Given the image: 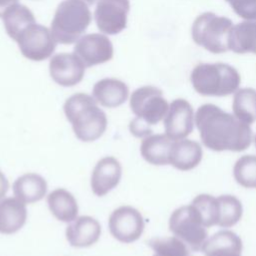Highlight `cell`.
Wrapping results in <instances>:
<instances>
[{"instance_id":"2e32d148","label":"cell","mask_w":256,"mask_h":256,"mask_svg":"<svg viewBox=\"0 0 256 256\" xmlns=\"http://www.w3.org/2000/svg\"><path fill=\"white\" fill-rule=\"evenodd\" d=\"M92 96L101 106L116 108L126 102L129 96V88L119 79L104 78L94 84Z\"/></svg>"},{"instance_id":"d4e9b609","label":"cell","mask_w":256,"mask_h":256,"mask_svg":"<svg viewBox=\"0 0 256 256\" xmlns=\"http://www.w3.org/2000/svg\"><path fill=\"white\" fill-rule=\"evenodd\" d=\"M35 22L36 21L31 10L18 3L10 7L3 15L5 30L8 36L14 41L24 28Z\"/></svg>"},{"instance_id":"4316f807","label":"cell","mask_w":256,"mask_h":256,"mask_svg":"<svg viewBox=\"0 0 256 256\" xmlns=\"http://www.w3.org/2000/svg\"><path fill=\"white\" fill-rule=\"evenodd\" d=\"M233 177L240 186L256 189V156H241L234 164Z\"/></svg>"},{"instance_id":"e0dca14e","label":"cell","mask_w":256,"mask_h":256,"mask_svg":"<svg viewBox=\"0 0 256 256\" xmlns=\"http://www.w3.org/2000/svg\"><path fill=\"white\" fill-rule=\"evenodd\" d=\"M203 157L201 145L191 139L173 141L169 164L180 171H189L197 167Z\"/></svg>"},{"instance_id":"9a60e30c","label":"cell","mask_w":256,"mask_h":256,"mask_svg":"<svg viewBox=\"0 0 256 256\" xmlns=\"http://www.w3.org/2000/svg\"><path fill=\"white\" fill-rule=\"evenodd\" d=\"M65 236L72 247H90L99 240L101 236V225L92 216H79L67 226Z\"/></svg>"},{"instance_id":"5b68a950","label":"cell","mask_w":256,"mask_h":256,"mask_svg":"<svg viewBox=\"0 0 256 256\" xmlns=\"http://www.w3.org/2000/svg\"><path fill=\"white\" fill-rule=\"evenodd\" d=\"M232 27L229 18L205 12L194 20L191 34L197 45L211 53L219 54L229 50L228 36Z\"/></svg>"},{"instance_id":"7a4b0ae2","label":"cell","mask_w":256,"mask_h":256,"mask_svg":"<svg viewBox=\"0 0 256 256\" xmlns=\"http://www.w3.org/2000/svg\"><path fill=\"white\" fill-rule=\"evenodd\" d=\"M63 110L74 135L82 142L98 140L107 129V116L93 96L86 93L73 94L65 101Z\"/></svg>"},{"instance_id":"836d02e7","label":"cell","mask_w":256,"mask_h":256,"mask_svg":"<svg viewBox=\"0 0 256 256\" xmlns=\"http://www.w3.org/2000/svg\"><path fill=\"white\" fill-rule=\"evenodd\" d=\"M226 256H241V254H233V255H226Z\"/></svg>"},{"instance_id":"8fae6325","label":"cell","mask_w":256,"mask_h":256,"mask_svg":"<svg viewBox=\"0 0 256 256\" xmlns=\"http://www.w3.org/2000/svg\"><path fill=\"white\" fill-rule=\"evenodd\" d=\"M194 112L185 99H175L164 117L165 134L172 140L185 139L194 128Z\"/></svg>"},{"instance_id":"603a6c76","label":"cell","mask_w":256,"mask_h":256,"mask_svg":"<svg viewBox=\"0 0 256 256\" xmlns=\"http://www.w3.org/2000/svg\"><path fill=\"white\" fill-rule=\"evenodd\" d=\"M228 48L238 54H256V22L247 20L233 26L228 36Z\"/></svg>"},{"instance_id":"83f0119b","label":"cell","mask_w":256,"mask_h":256,"mask_svg":"<svg viewBox=\"0 0 256 256\" xmlns=\"http://www.w3.org/2000/svg\"><path fill=\"white\" fill-rule=\"evenodd\" d=\"M149 247L159 256H188V246L178 237H154L148 241Z\"/></svg>"},{"instance_id":"4fadbf2b","label":"cell","mask_w":256,"mask_h":256,"mask_svg":"<svg viewBox=\"0 0 256 256\" xmlns=\"http://www.w3.org/2000/svg\"><path fill=\"white\" fill-rule=\"evenodd\" d=\"M85 67L74 53H59L51 58L49 72L52 80L58 85L72 87L83 79Z\"/></svg>"},{"instance_id":"e575fe53","label":"cell","mask_w":256,"mask_h":256,"mask_svg":"<svg viewBox=\"0 0 256 256\" xmlns=\"http://www.w3.org/2000/svg\"><path fill=\"white\" fill-rule=\"evenodd\" d=\"M254 140H255V147H256V135H255V139Z\"/></svg>"},{"instance_id":"ba28073f","label":"cell","mask_w":256,"mask_h":256,"mask_svg":"<svg viewBox=\"0 0 256 256\" xmlns=\"http://www.w3.org/2000/svg\"><path fill=\"white\" fill-rule=\"evenodd\" d=\"M15 41L22 55L32 61H43L49 58L54 53L57 43L51 31L36 22L24 28Z\"/></svg>"},{"instance_id":"7402d4cb","label":"cell","mask_w":256,"mask_h":256,"mask_svg":"<svg viewBox=\"0 0 256 256\" xmlns=\"http://www.w3.org/2000/svg\"><path fill=\"white\" fill-rule=\"evenodd\" d=\"M47 204L52 215L59 221L70 223L77 218L78 204L71 192L64 188H56L47 196Z\"/></svg>"},{"instance_id":"3957f363","label":"cell","mask_w":256,"mask_h":256,"mask_svg":"<svg viewBox=\"0 0 256 256\" xmlns=\"http://www.w3.org/2000/svg\"><path fill=\"white\" fill-rule=\"evenodd\" d=\"M190 80L195 91L203 96H228L239 88L238 71L224 63H202L194 67Z\"/></svg>"},{"instance_id":"d6986e66","label":"cell","mask_w":256,"mask_h":256,"mask_svg":"<svg viewBox=\"0 0 256 256\" xmlns=\"http://www.w3.org/2000/svg\"><path fill=\"white\" fill-rule=\"evenodd\" d=\"M13 194L25 204H32L44 198L48 185L43 176L28 172L19 176L12 185Z\"/></svg>"},{"instance_id":"ac0fdd59","label":"cell","mask_w":256,"mask_h":256,"mask_svg":"<svg viewBox=\"0 0 256 256\" xmlns=\"http://www.w3.org/2000/svg\"><path fill=\"white\" fill-rule=\"evenodd\" d=\"M26 204L17 197H4L0 200V233L14 234L26 223Z\"/></svg>"},{"instance_id":"f546056e","label":"cell","mask_w":256,"mask_h":256,"mask_svg":"<svg viewBox=\"0 0 256 256\" xmlns=\"http://www.w3.org/2000/svg\"><path fill=\"white\" fill-rule=\"evenodd\" d=\"M241 18L249 21L256 20V0H226Z\"/></svg>"},{"instance_id":"cb8c5ba5","label":"cell","mask_w":256,"mask_h":256,"mask_svg":"<svg viewBox=\"0 0 256 256\" xmlns=\"http://www.w3.org/2000/svg\"><path fill=\"white\" fill-rule=\"evenodd\" d=\"M233 115L248 125L256 121V90L242 88L236 91L232 103Z\"/></svg>"},{"instance_id":"f1b7e54d","label":"cell","mask_w":256,"mask_h":256,"mask_svg":"<svg viewBox=\"0 0 256 256\" xmlns=\"http://www.w3.org/2000/svg\"><path fill=\"white\" fill-rule=\"evenodd\" d=\"M191 205L197 211L203 225L206 228L211 227L213 225H217V221H218L217 198L209 194H200L192 200Z\"/></svg>"},{"instance_id":"44dd1931","label":"cell","mask_w":256,"mask_h":256,"mask_svg":"<svg viewBox=\"0 0 256 256\" xmlns=\"http://www.w3.org/2000/svg\"><path fill=\"white\" fill-rule=\"evenodd\" d=\"M241 238L230 230H220L206 239L201 250L205 256H226L241 254Z\"/></svg>"},{"instance_id":"30bf717a","label":"cell","mask_w":256,"mask_h":256,"mask_svg":"<svg viewBox=\"0 0 256 256\" xmlns=\"http://www.w3.org/2000/svg\"><path fill=\"white\" fill-rule=\"evenodd\" d=\"M129 10V0H99L94 12L98 29L108 35L120 33L127 26Z\"/></svg>"},{"instance_id":"7c38bea8","label":"cell","mask_w":256,"mask_h":256,"mask_svg":"<svg viewBox=\"0 0 256 256\" xmlns=\"http://www.w3.org/2000/svg\"><path fill=\"white\" fill-rule=\"evenodd\" d=\"M74 54L86 67L105 63L113 57V45L108 37L98 33L84 35L79 38Z\"/></svg>"},{"instance_id":"52a82bcc","label":"cell","mask_w":256,"mask_h":256,"mask_svg":"<svg viewBox=\"0 0 256 256\" xmlns=\"http://www.w3.org/2000/svg\"><path fill=\"white\" fill-rule=\"evenodd\" d=\"M130 108L135 114L136 120L150 127L164 119L169 105L160 89L147 85L132 92Z\"/></svg>"},{"instance_id":"d6a6232c","label":"cell","mask_w":256,"mask_h":256,"mask_svg":"<svg viewBox=\"0 0 256 256\" xmlns=\"http://www.w3.org/2000/svg\"><path fill=\"white\" fill-rule=\"evenodd\" d=\"M84 1H85L87 4H93L96 0H84Z\"/></svg>"},{"instance_id":"9c48e42d","label":"cell","mask_w":256,"mask_h":256,"mask_svg":"<svg viewBox=\"0 0 256 256\" xmlns=\"http://www.w3.org/2000/svg\"><path fill=\"white\" fill-rule=\"evenodd\" d=\"M108 228L113 238L121 243L130 244L137 241L143 234L144 218L136 208L122 205L110 214Z\"/></svg>"},{"instance_id":"1f68e13d","label":"cell","mask_w":256,"mask_h":256,"mask_svg":"<svg viewBox=\"0 0 256 256\" xmlns=\"http://www.w3.org/2000/svg\"><path fill=\"white\" fill-rule=\"evenodd\" d=\"M17 3L18 0H0V17H3L5 12Z\"/></svg>"},{"instance_id":"5bb4252c","label":"cell","mask_w":256,"mask_h":256,"mask_svg":"<svg viewBox=\"0 0 256 256\" xmlns=\"http://www.w3.org/2000/svg\"><path fill=\"white\" fill-rule=\"evenodd\" d=\"M122 177V166L113 156H105L95 164L90 179L91 190L98 197L105 196L117 187Z\"/></svg>"},{"instance_id":"277c9868","label":"cell","mask_w":256,"mask_h":256,"mask_svg":"<svg viewBox=\"0 0 256 256\" xmlns=\"http://www.w3.org/2000/svg\"><path fill=\"white\" fill-rule=\"evenodd\" d=\"M91 20V12L83 0H63L55 11L51 33L56 42L72 44L86 31Z\"/></svg>"},{"instance_id":"4dcf8cb0","label":"cell","mask_w":256,"mask_h":256,"mask_svg":"<svg viewBox=\"0 0 256 256\" xmlns=\"http://www.w3.org/2000/svg\"><path fill=\"white\" fill-rule=\"evenodd\" d=\"M9 189V181L5 174L0 170V200L4 198Z\"/></svg>"},{"instance_id":"8992f818","label":"cell","mask_w":256,"mask_h":256,"mask_svg":"<svg viewBox=\"0 0 256 256\" xmlns=\"http://www.w3.org/2000/svg\"><path fill=\"white\" fill-rule=\"evenodd\" d=\"M169 230L192 251L201 250L208 237L206 227L191 204L181 206L172 212L169 218Z\"/></svg>"},{"instance_id":"484cf974","label":"cell","mask_w":256,"mask_h":256,"mask_svg":"<svg viewBox=\"0 0 256 256\" xmlns=\"http://www.w3.org/2000/svg\"><path fill=\"white\" fill-rule=\"evenodd\" d=\"M218 221L217 226L230 228L237 224L243 214L241 201L233 195H220L217 197Z\"/></svg>"},{"instance_id":"ffe728a7","label":"cell","mask_w":256,"mask_h":256,"mask_svg":"<svg viewBox=\"0 0 256 256\" xmlns=\"http://www.w3.org/2000/svg\"><path fill=\"white\" fill-rule=\"evenodd\" d=\"M173 141L166 134L148 135L141 141L140 154L149 164L168 165Z\"/></svg>"},{"instance_id":"6da1fadb","label":"cell","mask_w":256,"mask_h":256,"mask_svg":"<svg viewBox=\"0 0 256 256\" xmlns=\"http://www.w3.org/2000/svg\"><path fill=\"white\" fill-rule=\"evenodd\" d=\"M194 120L203 145L212 151L240 152L251 145L250 125L214 104L201 105Z\"/></svg>"}]
</instances>
